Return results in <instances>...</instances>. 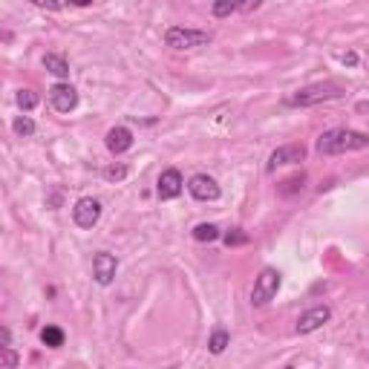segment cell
<instances>
[{
	"label": "cell",
	"mask_w": 369,
	"mask_h": 369,
	"mask_svg": "<svg viewBox=\"0 0 369 369\" xmlns=\"http://www.w3.org/2000/svg\"><path fill=\"white\" fill-rule=\"evenodd\" d=\"M280 283H283V274L271 266H266L260 271V277L254 280V288H251V306H266L268 300L277 298V291H280Z\"/></svg>",
	"instance_id": "3957f363"
},
{
	"label": "cell",
	"mask_w": 369,
	"mask_h": 369,
	"mask_svg": "<svg viewBox=\"0 0 369 369\" xmlns=\"http://www.w3.org/2000/svg\"><path fill=\"white\" fill-rule=\"evenodd\" d=\"M64 329H58V326H44L41 329V343L44 346H49V349H61L64 346Z\"/></svg>",
	"instance_id": "9a60e30c"
},
{
	"label": "cell",
	"mask_w": 369,
	"mask_h": 369,
	"mask_svg": "<svg viewBox=\"0 0 369 369\" xmlns=\"http://www.w3.org/2000/svg\"><path fill=\"white\" fill-rule=\"evenodd\" d=\"M165 44L171 49H196L211 44V32L205 29H185V26H171L165 32Z\"/></svg>",
	"instance_id": "277c9868"
},
{
	"label": "cell",
	"mask_w": 369,
	"mask_h": 369,
	"mask_svg": "<svg viewBox=\"0 0 369 369\" xmlns=\"http://www.w3.org/2000/svg\"><path fill=\"white\" fill-rule=\"evenodd\" d=\"M12 130H15V136L29 138V136H35V121H32L29 116H18V118L12 121Z\"/></svg>",
	"instance_id": "d6986e66"
},
{
	"label": "cell",
	"mask_w": 369,
	"mask_h": 369,
	"mask_svg": "<svg viewBox=\"0 0 369 369\" xmlns=\"http://www.w3.org/2000/svg\"><path fill=\"white\" fill-rule=\"evenodd\" d=\"M182 188H185L182 173H179L176 168H168V171H162V176H159V182H156V196H159L162 202H168V199H176V196L182 193Z\"/></svg>",
	"instance_id": "30bf717a"
},
{
	"label": "cell",
	"mask_w": 369,
	"mask_h": 369,
	"mask_svg": "<svg viewBox=\"0 0 369 369\" xmlns=\"http://www.w3.org/2000/svg\"><path fill=\"white\" fill-rule=\"evenodd\" d=\"M369 147V136L360 130H349V127H335L318 136L315 151L320 156H340V153H355V151H366Z\"/></svg>",
	"instance_id": "6da1fadb"
},
{
	"label": "cell",
	"mask_w": 369,
	"mask_h": 369,
	"mask_svg": "<svg viewBox=\"0 0 369 369\" xmlns=\"http://www.w3.org/2000/svg\"><path fill=\"white\" fill-rule=\"evenodd\" d=\"M237 9H240V0H213V6H211L213 18H231Z\"/></svg>",
	"instance_id": "e0dca14e"
},
{
	"label": "cell",
	"mask_w": 369,
	"mask_h": 369,
	"mask_svg": "<svg viewBox=\"0 0 369 369\" xmlns=\"http://www.w3.org/2000/svg\"><path fill=\"white\" fill-rule=\"evenodd\" d=\"M116 271H118V260L110 251H98L93 257V277L98 285H110L116 280Z\"/></svg>",
	"instance_id": "8fae6325"
},
{
	"label": "cell",
	"mask_w": 369,
	"mask_h": 369,
	"mask_svg": "<svg viewBox=\"0 0 369 369\" xmlns=\"http://www.w3.org/2000/svg\"><path fill=\"white\" fill-rule=\"evenodd\" d=\"M18 363H21V358L15 352H9V346L0 349V366H18Z\"/></svg>",
	"instance_id": "7402d4cb"
},
{
	"label": "cell",
	"mask_w": 369,
	"mask_h": 369,
	"mask_svg": "<svg viewBox=\"0 0 369 369\" xmlns=\"http://www.w3.org/2000/svg\"><path fill=\"white\" fill-rule=\"evenodd\" d=\"M104 144H107V151L113 153V156H121V153H127L130 147H133V130L130 127H110L107 130V136H104Z\"/></svg>",
	"instance_id": "7c38bea8"
},
{
	"label": "cell",
	"mask_w": 369,
	"mask_h": 369,
	"mask_svg": "<svg viewBox=\"0 0 369 369\" xmlns=\"http://www.w3.org/2000/svg\"><path fill=\"white\" fill-rule=\"evenodd\" d=\"M219 237H223V243H226L228 248H237V246H248V234H246L243 228H231V231L219 234Z\"/></svg>",
	"instance_id": "ffe728a7"
},
{
	"label": "cell",
	"mask_w": 369,
	"mask_h": 369,
	"mask_svg": "<svg viewBox=\"0 0 369 369\" xmlns=\"http://www.w3.org/2000/svg\"><path fill=\"white\" fill-rule=\"evenodd\" d=\"M6 346H12V332L6 326H0V349H6Z\"/></svg>",
	"instance_id": "d4e9b609"
},
{
	"label": "cell",
	"mask_w": 369,
	"mask_h": 369,
	"mask_svg": "<svg viewBox=\"0 0 369 369\" xmlns=\"http://www.w3.org/2000/svg\"><path fill=\"white\" fill-rule=\"evenodd\" d=\"M49 104L58 110V113H72L79 107V90L66 84V81H58L49 87Z\"/></svg>",
	"instance_id": "8992f818"
},
{
	"label": "cell",
	"mask_w": 369,
	"mask_h": 369,
	"mask_svg": "<svg viewBox=\"0 0 369 369\" xmlns=\"http://www.w3.org/2000/svg\"><path fill=\"white\" fill-rule=\"evenodd\" d=\"M44 66H46V72H52L55 79H69V64H66V58L64 55H55V52H46L44 55Z\"/></svg>",
	"instance_id": "4fadbf2b"
},
{
	"label": "cell",
	"mask_w": 369,
	"mask_h": 369,
	"mask_svg": "<svg viewBox=\"0 0 369 369\" xmlns=\"http://www.w3.org/2000/svg\"><path fill=\"white\" fill-rule=\"evenodd\" d=\"M306 159V147L303 144H285V147H277V151L268 156V173H274L277 168L283 165H298Z\"/></svg>",
	"instance_id": "9c48e42d"
},
{
	"label": "cell",
	"mask_w": 369,
	"mask_h": 369,
	"mask_svg": "<svg viewBox=\"0 0 369 369\" xmlns=\"http://www.w3.org/2000/svg\"><path fill=\"white\" fill-rule=\"evenodd\" d=\"M15 101H18V107L24 110V113H32L35 107H38V93H32V90H18V96H15Z\"/></svg>",
	"instance_id": "ac0fdd59"
},
{
	"label": "cell",
	"mask_w": 369,
	"mask_h": 369,
	"mask_svg": "<svg viewBox=\"0 0 369 369\" xmlns=\"http://www.w3.org/2000/svg\"><path fill=\"white\" fill-rule=\"evenodd\" d=\"M260 6H263V0H240V12H246V15L257 12Z\"/></svg>",
	"instance_id": "cb8c5ba5"
},
{
	"label": "cell",
	"mask_w": 369,
	"mask_h": 369,
	"mask_svg": "<svg viewBox=\"0 0 369 369\" xmlns=\"http://www.w3.org/2000/svg\"><path fill=\"white\" fill-rule=\"evenodd\" d=\"M188 191H191V196L193 199H199V202H216L219 199V185H216V179L213 176H208V173H196V176H191V182H188Z\"/></svg>",
	"instance_id": "ba28073f"
},
{
	"label": "cell",
	"mask_w": 369,
	"mask_h": 369,
	"mask_svg": "<svg viewBox=\"0 0 369 369\" xmlns=\"http://www.w3.org/2000/svg\"><path fill=\"white\" fill-rule=\"evenodd\" d=\"M104 179L107 182H121V179H127V168L124 165H110V168H104Z\"/></svg>",
	"instance_id": "44dd1931"
},
{
	"label": "cell",
	"mask_w": 369,
	"mask_h": 369,
	"mask_svg": "<svg viewBox=\"0 0 369 369\" xmlns=\"http://www.w3.org/2000/svg\"><path fill=\"white\" fill-rule=\"evenodd\" d=\"M228 343H231V335H228V329H213V335H211V340H208V349L213 352V355H223L226 349H228Z\"/></svg>",
	"instance_id": "5bb4252c"
},
{
	"label": "cell",
	"mask_w": 369,
	"mask_h": 369,
	"mask_svg": "<svg viewBox=\"0 0 369 369\" xmlns=\"http://www.w3.org/2000/svg\"><path fill=\"white\" fill-rule=\"evenodd\" d=\"M72 4H76V6H90L93 0H72Z\"/></svg>",
	"instance_id": "4316f807"
},
{
	"label": "cell",
	"mask_w": 369,
	"mask_h": 369,
	"mask_svg": "<svg viewBox=\"0 0 369 369\" xmlns=\"http://www.w3.org/2000/svg\"><path fill=\"white\" fill-rule=\"evenodd\" d=\"M191 234H193L196 243H216V240H219V228H216L213 223H199Z\"/></svg>",
	"instance_id": "2e32d148"
},
{
	"label": "cell",
	"mask_w": 369,
	"mask_h": 369,
	"mask_svg": "<svg viewBox=\"0 0 369 369\" xmlns=\"http://www.w3.org/2000/svg\"><path fill=\"white\" fill-rule=\"evenodd\" d=\"M329 320H332V309L329 306H312L309 312H303L298 318V326H294V332H298V335H312L320 326H326Z\"/></svg>",
	"instance_id": "52a82bcc"
},
{
	"label": "cell",
	"mask_w": 369,
	"mask_h": 369,
	"mask_svg": "<svg viewBox=\"0 0 369 369\" xmlns=\"http://www.w3.org/2000/svg\"><path fill=\"white\" fill-rule=\"evenodd\" d=\"M340 64H343V66H355V64H358V52H343V55H340Z\"/></svg>",
	"instance_id": "484cf974"
},
{
	"label": "cell",
	"mask_w": 369,
	"mask_h": 369,
	"mask_svg": "<svg viewBox=\"0 0 369 369\" xmlns=\"http://www.w3.org/2000/svg\"><path fill=\"white\" fill-rule=\"evenodd\" d=\"M346 96V87L338 84V81H320V84H309L303 90H298L294 96L285 98L288 107H315L320 101H335V98H343Z\"/></svg>",
	"instance_id": "7a4b0ae2"
},
{
	"label": "cell",
	"mask_w": 369,
	"mask_h": 369,
	"mask_svg": "<svg viewBox=\"0 0 369 369\" xmlns=\"http://www.w3.org/2000/svg\"><path fill=\"white\" fill-rule=\"evenodd\" d=\"M101 202L96 196H81L76 202V208H72V219H76L79 228H96L98 219H101Z\"/></svg>",
	"instance_id": "5b68a950"
},
{
	"label": "cell",
	"mask_w": 369,
	"mask_h": 369,
	"mask_svg": "<svg viewBox=\"0 0 369 369\" xmlns=\"http://www.w3.org/2000/svg\"><path fill=\"white\" fill-rule=\"evenodd\" d=\"M29 4H35L38 9H46V12H58L61 9V0H29Z\"/></svg>",
	"instance_id": "603a6c76"
}]
</instances>
